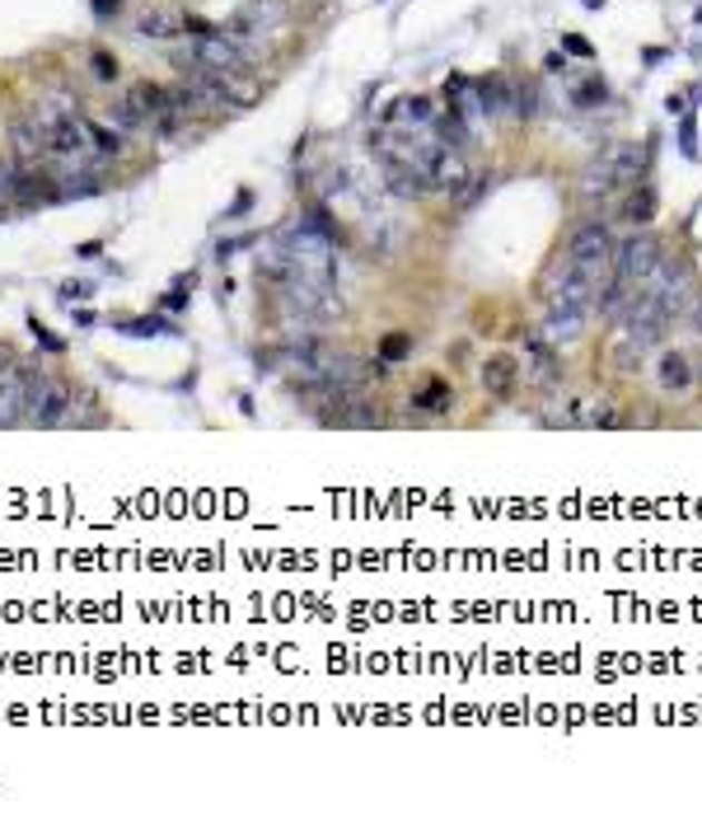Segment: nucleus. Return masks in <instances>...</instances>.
Masks as SVG:
<instances>
[{"label": "nucleus", "instance_id": "f257e3e1", "mask_svg": "<svg viewBox=\"0 0 702 834\" xmlns=\"http://www.w3.org/2000/svg\"><path fill=\"white\" fill-rule=\"evenodd\" d=\"M646 160H651V150L637 146V141H632V146H609L600 160L585 169L581 193L585 197H614L619 188H632L646 174Z\"/></svg>", "mask_w": 702, "mask_h": 834}, {"label": "nucleus", "instance_id": "f03ea898", "mask_svg": "<svg viewBox=\"0 0 702 834\" xmlns=\"http://www.w3.org/2000/svg\"><path fill=\"white\" fill-rule=\"evenodd\" d=\"M567 273H576L585 286L604 291L609 273H614V239H609L604 220H585L581 230L572 235V249H567Z\"/></svg>", "mask_w": 702, "mask_h": 834}, {"label": "nucleus", "instance_id": "7ed1b4c3", "mask_svg": "<svg viewBox=\"0 0 702 834\" xmlns=\"http://www.w3.org/2000/svg\"><path fill=\"white\" fill-rule=\"evenodd\" d=\"M661 239L646 235V230H632L623 244H614V273H609V282H619L627 296L637 291L651 273H655V263H661Z\"/></svg>", "mask_w": 702, "mask_h": 834}, {"label": "nucleus", "instance_id": "20e7f679", "mask_svg": "<svg viewBox=\"0 0 702 834\" xmlns=\"http://www.w3.org/2000/svg\"><path fill=\"white\" fill-rule=\"evenodd\" d=\"M192 61L201 66V71L225 76V80L248 76V48H239V42L225 33V29H201L192 38Z\"/></svg>", "mask_w": 702, "mask_h": 834}, {"label": "nucleus", "instance_id": "39448f33", "mask_svg": "<svg viewBox=\"0 0 702 834\" xmlns=\"http://www.w3.org/2000/svg\"><path fill=\"white\" fill-rule=\"evenodd\" d=\"M76 409V390L66 385L57 375H42L33 385V399H29V426H61Z\"/></svg>", "mask_w": 702, "mask_h": 834}, {"label": "nucleus", "instance_id": "423d86ee", "mask_svg": "<svg viewBox=\"0 0 702 834\" xmlns=\"http://www.w3.org/2000/svg\"><path fill=\"white\" fill-rule=\"evenodd\" d=\"M38 371L33 366H10L0 375V426H19L29 418V399H33V385H38Z\"/></svg>", "mask_w": 702, "mask_h": 834}, {"label": "nucleus", "instance_id": "0eeeda50", "mask_svg": "<svg viewBox=\"0 0 702 834\" xmlns=\"http://www.w3.org/2000/svg\"><path fill=\"white\" fill-rule=\"evenodd\" d=\"M184 29H188L184 10H146L141 19H136V33L150 38V42H169V38L184 33Z\"/></svg>", "mask_w": 702, "mask_h": 834}, {"label": "nucleus", "instance_id": "6e6552de", "mask_svg": "<svg viewBox=\"0 0 702 834\" xmlns=\"http://www.w3.org/2000/svg\"><path fill=\"white\" fill-rule=\"evenodd\" d=\"M48 137H42V131L33 127V118L29 122H19L14 127V160H19V169H38L42 160H48Z\"/></svg>", "mask_w": 702, "mask_h": 834}, {"label": "nucleus", "instance_id": "1a4fd4ad", "mask_svg": "<svg viewBox=\"0 0 702 834\" xmlns=\"http://www.w3.org/2000/svg\"><path fill=\"white\" fill-rule=\"evenodd\" d=\"M525 356H530V375L538 380V385H557V352H553V343L548 337H530L525 343Z\"/></svg>", "mask_w": 702, "mask_h": 834}, {"label": "nucleus", "instance_id": "9d476101", "mask_svg": "<svg viewBox=\"0 0 702 834\" xmlns=\"http://www.w3.org/2000/svg\"><path fill=\"white\" fill-rule=\"evenodd\" d=\"M515 380H520V366L511 362V356H492V362L483 366V390L492 399H511L515 394Z\"/></svg>", "mask_w": 702, "mask_h": 834}, {"label": "nucleus", "instance_id": "9b49d317", "mask_svg": "<svg viewBox=\"0 0 702 834\" xmlns=\"http://www.w3.org/2000/svg\"><path fill=\"white\" fill-rule=\"evenodd\" d=\"M655 371H661V375H655V380H661V390H670V394H679V390H689V385H693V366H689V356H684V352H665Z\"/></svg>", "mask_w": 702, "mask_h": 834}, {"label": "nucleus", "instance_id": "f8f14e48", "mask_svg": "<svg viewBox=\"0 0 702 834\" xmlns=\"http://www.w3.org/2000/svg\"><path fill=\"white\" fill-rule=\"evenodd\" d=\"M623 216H627L632 225H646V220L655 216V188L637 178V184H632V197L623 202Z\"/></svg>", "mask_w": 702, "mask_h": 834}, {"label": "nucleus", "instance_id": "ddd939ff", "mask_svg": "<svg viewBox=\"0 0 702 834\" xmlns=\"http://www.w3.org/2000/svg\"><path fill=\"white\" fill-rule=\"evenodd\" d=\"M85 131H89V150H99V155H122V131H108L103 122H89L85 118Z\"/></svg>", "mask_w": 702, "mask_h": 834}, {"label": "nucleus", "instance_id": "4468645a", "mask_svg": "<svg viewBox=\"0 0 702 834\" xmlns=\"http://www.w3.org/2000/svg\"><path fill=\"white\" fill-rule=\"evenodd\" d=\"M585 426H604V432H614V426H623V413L614 409V403H585Z\"/></svg>", "mask_w": 702, "mask_h": 834}, {"label": "nucleus", "instance_id": "2eb2a0df", "mask_svg": "<svg viewBox=\"0 0 702 834\" xmlns=\"http://www.w3.org/2000/svg\"><path fill=\"white\" fill-rule=\"evenodd\" d=\"M609 99V89H604V80L595 76V80H585L581 89H576V95H572V104L576 108H595V104H604Z\"/></svg>", "mask_w": 702, "mask_h": 834}, {"label": "nucleus", "instance_id": "dca6fc26", "mask_svg": "<svg viewBox=\"0 0 702 834\" xmlns=\"http://www.w3.org/2000/svg\"><path fill=\"white\" fill-rule=\"evenodd\" d=\"M112 122H118L122 131H141V127H146V118H141V112H136V104H131V99L112 104Z\"/></svg>", "mask_w": 702, "mask_h": 834}, {"label": "nucleus", "instance_id": "f3484780", "mask_svg": "<svg viewBox=\"0 0 702 834\" xmlns=\"http://www.w3.org/2000/svg\"><path fill=\"white\" fill-rule=\"evenodd\" d=\"M407 352H413V337L394 333V337H384V347H379V362H384V366H389V362H403Z\"/></svg>", "mask_w": 702, "mask_h": 834}, {"label": "nucleus", "instance_id": "a211bd4d", "mask_svg": "<svg viewBox=\"0 0 702 834\" xmlns=\"http://www.w3.org/2000/svg\"><path fill=\"white\" fill-rule=\"evenodd\" d=\"M417 409H426V413H445V409H449V390H445V385L422 390V394H417Z\"/></svg>", "mask_w": 702, "mask_h": 834}, {"label": "nucleus", "instance_id": "6ab92c4d", "mask_svg": "<svg viewBox=\"0 0 702 834\" xmlns=\"http://www.w3.org/2000/svg\"><path fill=\"white\" fill-rule=\"evenodd\" d=\"M89 66H95V76H99V80H118V57L95 52V57H89Z\"/></svg>", "mask_w": 702, "mask_h": 834}, {"label": "nucleus", "instance_id": "aec40b11", "mask_svg": "<svg viewBox=\"0 0 702 834\" xmlns=\"http://www.w3.org/2000/svg\"><path fill=\"white\" fill-rule=\"evenodd\" d=\"M14 207V169H0V212Z\"/></svg>", "mask_w": 702, "mask_h": 834}, {"label": "nucleus", "instance_id": "412c9836", "mask_svg": "<svg viewBox=\"0 0 702 834\" xmlns=\"http://www.w3.org/2000/svg\"><path fill=\"white\" fill-rule=\"evenodd\" d=\"M684 155H698V131H693V122H684Z\"/></svg>", "mask_w": 702, "mask_h": 834}, {"label": "nucleus", "instance_id": "4be33fe9", "mask_svg": "<svg viewBox=\"0 0 702 834\" xmlns=\"http://www.w3.org/2000/svg\"><path fill=\"white\" fill-rule=\"evenodd\" d=\"M95 10L108 19V14H118V10H122V0H95Z\"/></svg>", "mask_w": 702, "mask_h": 834}, {"label": "nucleus", "instance_id": "5701e85b", "mask_svg": "<svg viewBox=\"0 0 702 834\" xmlns=\"http://www.w3.org/2000/svg\"><path fill=\"white\" fill-rule=\"evenodd\" d=\"M567 52H576V57H591V42H581V38H567Z\"/></svg>", "mask_w": 702, "mask_h": 834}, {"label": "nucleus", "instance_id": "b1692460", "mask_svg": "<svg viewBox=\"0 0 702 834\" xmlns=\"http://www.w3.org/2000/svg\"><path fill=\"white\" fill-rule=\"evenodd\" d=\"M6 366H10V347L0 343V375H6Z\"/></svg>", "mask_w": 702, "mask_h": 834}]
</instances>
